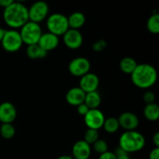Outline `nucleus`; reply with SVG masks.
Masks as SVG:
<instances>
[{
	"instance_id": "obj_13",
	"label": "nucleus",
	"mask_w": 159,
	"mask_h": 159,
	"mask_svg": "<svg viewBox=\"0 0 159 159\" xmlns=\"http://www.w3.org/2000/svg\"><path fill=\"white\" fill-rule=\"evenodd\" d=\"M120 127L127 130H134L139 125V119L131 112H124L118 118Z\"/></svg>"
},
{
	"instance_id": "obj_34",
	"label": "nucleus",
	"mask_w": 159,
	"mask_h": 159,
	"mask_svg": "<svg viewBox=\"0 0 159 159\" xmlns=\"http://www.w3.org/2000/svg\"><path fill=\"white\" fill-rule=\"evenodd\" d=\"M116 159H130L129 154H126V155H120V156L116 157Z\"/></svg>"
},
{
	"instance_id": "obj_30",
	"label": "nucleus",
	"mask_w": 159,
	"mask_h": 159,
	"mask_svg": "<svg viewBox=\"0 0 159 159\" xmlns=\"http://www.w3.org/2000/svg\"><path fill=\"white\" fill-rule=\"evenodd\" d=\"M99 159H116V157L113 152L107 151L105 153L99 155Z\"/></svg>"
},
{
	"instance_id": "obj_28",
	"label": "nucleus",
	"mask_w": 159,
	"mask_h": 159,
	"mask_svg": "<svg viewBox=\"0 0 159 159\" xmlns=\"http://www.w3.org/2000/svg\"><path fill=\"white\" fill-rule=\"evenodd\" d=\"M143 99H144V101L146 102V104L153 103L155 100V95L152 92L148 91L144 94Z\"/></svg>"
},
{
	"instance_id": "obj_32",
	"label": "nucleus",
	"mask_w": 159,
	"mask_h": 159,
	"mask_svg": "<svg viewBox=\"0 0 159 159\" xmlns=\"http://www.w3.org/2000/svg\"><path fill=\"white\" fill-rule=\"evenodd\" d=\"M13 2V0H0V7L6 9L9 6H10Z\"/></svg>"
},
{
	"instance_id": "obj_29",
	"label": "nucleus",
	"mask_w": 159,
	"mask_h": 159,
	"mask_svg": "<svg viewBox=\"0 0 159 159\" xmlns=\"http://www.w3.org/2000/svg\"><path fill=\"white\" fill-rule=\"evenodd\" d=\"M76 107H77L78 113H79V115H81V116H85V114H86V113L89 112V107H87L84 102L83 103L80 104V105H79Z\"/></svg>"
},
{
	"instance_id": "obj_31",
	"label": "nucleus",
	"mask_w": 159,
	"mask_h": 159,
	"mask_svg": "<svg viewBox=\"0 0 159 159\" xmlns=\"http://www.w3.org/2000/svg\"><path fill=\"white\" fill-rule=\"evenodd\" d=\"M149 159H159V148H155L151 151Z\"/></svg>"
},
{
	"instance_id": "obj_25",
	"label": "nucleus",
	"mask_w": 159,
	"mask_h": 159,
	"mask_svg": "<svg viewBox=\"0 0 159 159\" xmlns=\"http://www.w3.org/2000/svg\"><path fill=\"white\" fill-rule=\"evenodd\" d=\"M99 132L96 130H93V129L88 128V130L85 131V134H84V140L87 144L89 145L93 144L96 142L97 140H99Z\"/></svg>"
},
{
	"instance_id": "obj_7",
	"label": "nucleus",
	"mask_w": 159,
	"mask_h": 159,
	"mask_svg": "<svg viewBox=\"0 0 159 159\" xmlns=\"http://www.w3.org/2000/svg\"><path fill=\"white\" fill-rule=\"evenodd\" d=\"M49 12L48 3L43 1H38L31 5L28 9L29 21L39 23L47 18Z\"/></svg>"
},
{
	"instance_id": "obj_16",
	"label": "nucleus",
	"mask_w": 159,
	"mask_h": 159,
	"mask_svg": "<svg viewBox=\"0 0 159 159\" xmlns=\"http://www.w3.org/2000/svg\"><path fill=\"white\" fill-rule=\"evenodd\" d=\"M85 93L80 87H72L66 93L65 99L69 105L78 107L85 101Z\"/></svg>"
},
{
	"instance_id": "obj_23",
	"label": "nucleus",
	"mask_w": 159,
	"mask_h": 159,
	"mask_svg": "<svg viewBox=\"0 0 159 159\" xmlns=\"http://www.w3.org/2000/svg\"><path fill=\"white\" fill-rule=\"evenodd\" d=\"M147 28L153 34H159V14L154 13L149 17L147 23Z\"/></svg>"
},
{
	"instance_id": "obj_21",
	"label": "nucleus",
	"mask_w": 159,
	"mask_h": 159,
	"mask_svg": "<svg viewBox=\"0 0 159 159\" xmlns=\"http://www.w3.org/2000/svg\"><path fill=\"white\" fill-rule=\"evenodd\" d=\"M138 66L137 61L130 57H125L120 61V68L124 73L131 75Z\"/></svg>"
},
{
	"instance_id": "obj_11",
	"label": "nucleus",
	"mask_w": 159,
	"mask_h": 159,
	"mask_svg": "<svg viewBox=\"0 0 159 159\" xmlns=\"http://www.w3.org/2000/svg\"><path fill=\"white\" fill-rule=\"evenodd\" d=\"M99 85V77L94 73L89 72L82 76L79 82V87L85 93L95 92L97 90Z\"/></svg>"
},
{
	"instance_id": "obj_24",
	"label": "nucleus",
	"mask_w": 159,
	"mask_h": 159,
	"mask_svg": "<svg viewBox=\"0 0 159 159\" xmlns=\"http://www.w3.org/2000/svg\"><path fill=\"white\" fill-rule=\"evenodd\" d=\"M0 134L5 139H11L15 136V127L12 124H2L0 127Z\"/></svg>"
},
{
	"instance_id": "obj_36",
	"label": "nucleus",
	"mask_w": 159,
	"mask_h": 159,
	"mask_svg": "<svg viewBox=\"0 0 159 159\" xmlns=\"http://www.w3.org/2000/svg\"><path fill=\"white\" fill-rule=\"evenodd\" d=\"M57 159H74L70 155H61V156L58 157Z\"/></svg>"
},
{
	"instance_id": "obj_5",
	"label": "nucleus",
	"mask_w": 159,
	"mask_h": 159,
	"mask_svg": "<svg viewBox=\"0 0 159 159\" xmlns=\"http://www.w3.org/2000/svg\"><path fill=\"white\" fill-rule=\"evenodd\" d=\"M47 27L49 33L57 36H63L69 29L68 17L61 13H53L47 19Z\"/></svg>"
},
{
	"instance_id": "obj_3",
	"label": "nucleus",
	"mask_w": 159,
	"mask_h": 159,
	"mask_svg": "<svg viewBox=\"0 0 159 159\" xmlns=\"http://www.w3.org/2000/svg\"><path fill=\"white\" fill-rule=\"evenodd\" d=\"M145 145V138L136 130H127L121 134L119 139V147L127 153L138 152Z\"/></svg>"
},
{
	"instance_id": "obj_17",
	"label": "nucleus",
	"mask_w": 159,
	"mask_h": 159,
	"mask_svg": "<svg viewBox=\"0 0 159 159\" xmlns=\"http://www.w3.org/2000/svg\"><path fill=\"white\" fill-rule=\"evenodd\" d=\"M85 16L81 12H75L71 13L69 16L68 17V26L69 29L78 30L80 29L81 27L85 25Z\"/></svg>"
},
{
	"instance_id": "obj_8",
	"label": "nucleus",
	"mask_w": 159,
	"mask_h": 159,
	"mask_svg": "<svg viewBox=\"0 0 159 159\" xmlns=\"http://www.w3.org/2000/svg\"><path fill=\"white\" fill-rule=\"evenodd\" d=\"M91 64L89 61L84 57H75L70 61L68 65V71L75 77H82L89 72Z\"/></svg>"
},
{
	"instance_id": "obj_9",
	"label": "nucleus",
	"mask_w": 159,
	"mask_h": 159,
	"mask_svg": "<svg viewBox=\"0 0 159 159\" xmlns=\"http://www.w3.org/2000/svg\"><path fill=\"white\" fill-rule=\"evenodd\" d=\"M105 119L103 113L99 109L89 110L85 116H84V121L87 127L96 130L102 128Z\"/></svg>"
},
{
	"instance_id": "obj_26",
	"label": "nucleus",
	"mask_w": 159,
	"mask_h": 159,
	"mask_svg": "<svg viewBox=\"0 0 159 159\" xmlns=\"http://www.w3.org/2000/svg\"><path fill=\"white\" fill-rule=\"evenodd\" d=\"M93 150L96 152V153L99 154H103L108 151V144L103 140H97L94 144H93Z\"/></svg>"
},
{
	"instance_id": "obj_4",
	"label": "nucleus",
	"mask_w": 159,
	"mask_h": 159,
	"mask_svg": "<svg viewBox=\"0 0 159 159\" xmlns=\"http://www.w3.org/2000/svg\"><path fill=\"white\" fill-rule=\"evenodd\" d=\"M42 34V29L39 23L31 21H28L23 25L20 31L22 41L27 46L37 44Z\"/></svg>"
},
{
	"instance_id": "obj_14",
	"label": "nucleus",
	"mask_w": 159,
	"mask_h": 159,
	"mask_svg": "<svg viewBox=\"0 0 159 159\" xmlns=\"http://www.w3.org/2000/svg\"><path fill=\"white\" fill-rule=\"evenodd\" d=\"M37 44L41 49L48 52L54 50L58 46L59 37L49 32L42 34Z\"/></svg>"
},
{
	"instance_id": "obj_35",
	"label": "nucleus",
	"mask_w": 159,
	"mask_h": 159,
	"mask_svg": "<svg viewBox=\"0 0 159 159\" xmlns=\"http://www.w3.org/2000/svg\"><path fill=\"white\" fill-rule=\"evenodd\" d=\"M6 30H4L3 28L0 27V42L2 41L3 37H4V34H5V32H6Z\"/></svg>"
},
{
	"instance_id": "obj_12",
	"label": "nucleus",
	"mask_w": 159,
	"mask_h": 159,
	"mask_svg": "<svg viewBox=\"0 0 159 159\" xmlns=\"http://www.w3.org/2000/svg\"><path fill=\"white\" fill-rule=\"evenodd\" d=\"M17 116L16 108L9 102L0 104V121L2 124H12Z\"/></svg>"
},
{
	"instance_id": "obj_6",
	"label": "nucleus",
	"mask_w": 159,
	"mask_h": 159,
	"mask_svg": "<svg viewBox=\"0 0 159 159\" xmlns=\"http://www.w3.org/2000/svg\"><path fill=\"white\" fill-rule=\"evenodd\" d=\"M1 43L5 51L9 53H14L21 48L23 43L22 41L20 32L12 29L6 30Z\"/></svg>"
},
{
	"instance_id": "obj_15",
	"label": "nucleus",
	"mask_w": 159,
	"mask_h": 159,
	"mask_svg": "<svg viewBox=\"0 0 159 159\" xmlns=\"http://www.w3.org/2000/svg\"><path fill=\"white\" fill-rule=\"evenodd\" d=\"M91 145L81 140L74 144L72 147V158L74 159H89L91 155Z\"/></svg>"
},
{
	"instance_id": "obj_19",
	"label": "nucleus",
	"mask_w": 159,
	"mask_h": 159,
	"mask_svg": "<svg viewBox=\"0 0 159 159\" xmlns=\"http://www.w3.org/2000/svg\"><path fill=\"white\" fill-rule=\"evenodd\" d=\"M144 116L149 121L158 120L159 118V107L158 104L155 102L146 104L144 109Z\"/></svg>"
},
{
	"instance_id": "obj_10",
	"label": "nucleus",
	"mask_w": 159,
	"mask_h": 159,
	"mask_svg": "<svg viewBox=\"0 0 159 159\" xmlns=\"http://www.w3.org/2000/svg\"><path fill=\"white\" fill-rule=\"evenodd\" d=\"M63 42L69 49L75 50L80 48L83 43V37L78 30L68 29L63 35Z\"/></svg>"
},
{
	"instance_id": "obj_18",
	"label": "nucleus",
	"mask_w": 159,
	"mask_h": 159,
	"mask_svg": "<svg viewBox=\"0 0 159 159\" xmlns=\"http://www.w3.org/2000/svg\"><path fill=\"white\" fill-rule=\"evenodd\" d=\"M84 103L89 108V110L98 109V107H99L101 104L100 95L98 93L97 91L85 93Z\"/></svg>"
},
{
	"instance_id": "obj_20",
	"label": "nucleus",
	"mask_w": 159,
	"mask_h": 159,
	"mask_svg": "<svg viewBox=\"0 0 159 159\" xmlns=\"http://www.w3.org/2000/svg\"><path fill=\"white\" fill-rule=\"evenodd\" d=\"M26 53L27 57L30 59L44 58L48 54V52L41 49L38 44H33L27 46Z\"/></svg>"
},
{
	"instance_id": "obj_2",
	"label": "nucleus",
	"mask_w": 159,
	"mask_h": 159,
	"mask_svg": "<svg viewBox=\"0 0 159 159\" xmlns=\"http://www.w3.org/2000/svg\"><path fill=\"white\" fill-rule=\"evenodd\" d=\"M134 85L140 89H148L153 86L158 79V73L155 67L149 64L138 65L130 75Z\"/></svg>"
},
{
	"instance_id": "obj_33",
	"label": "nucleus",
	"mask_w": 159,
	"mask_h": 159,
	"mask_svg": "<svg viewBox=\"0 0 159 159\" xmlns=\"http://www.w3.org/2000/svg\"><path fill=\"white\" fill-rule=\"evenodd\" d=\"M153 143L155 145V148H159V133L156 132L153 136Z\"/></svg>"
},
{
	"instance_id": "obj_27",
	"label": "nucleus",
	"mask_w": 159,
	"mask_h": 159,
	"mask_svg": "<svg viewBox=\"0 0 159 159\" xmlns=\"http://www.w3.org/2000/svg\"><path fill=\"white\" fill-rule=\"evenodd\" d=\"M92 48H93V51L96 52H101L107 48V42L104 40H99L93 43Z\"/></svg>"
},
{
	"instance_id": "obj_1",
	"label": "nucleus",
	"mask_w": 159,
	"mask_h": 159,
	"mask_svg": "<svg viewBox=\"0 0 159 159\" xmlns=\"http://www.w3.org/2000/svg\"><path fill=\"white\" fill-rule=\"evenodd\" d=\"M3 20L12 30L21 28L29 21L28 8L20 2H15L4 9Z\"/></svg>"
},
{
	"instance_id": "obj_22",
	"label": "nucleus",
	"mask_w": 159,
	"mask_h": 159,
	"mask_svg": "<svg viewBox=\"0 0 159 159\" xmlns=\"http://www.w3.org/2000/svg\"><path fill=\"white\" fill-rule=\"evenodd\" d=\"M102 127L106 132L109 134H114L119 129L120 125L118 120L115 117H109L105 119Z\"/></svg>"
}]
</instances>
